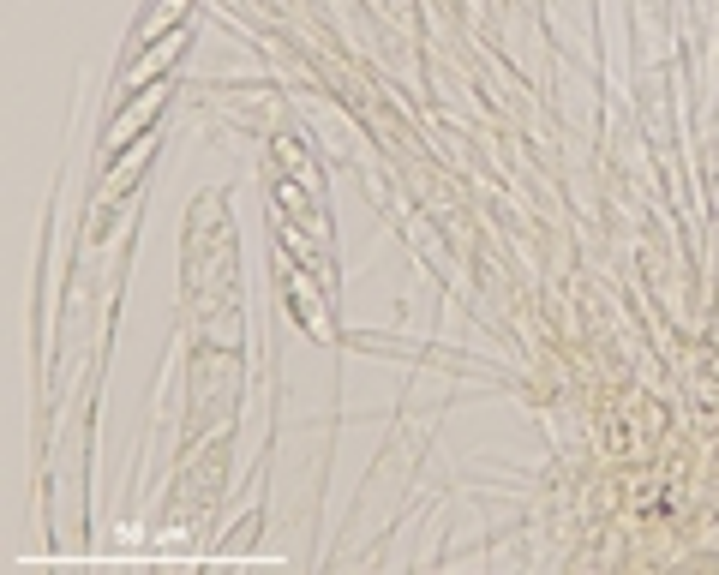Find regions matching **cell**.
Here are the masks:
<instances>
[{"label": "cell", "instance_id": "2", "mask_svg": "<svg viewBox=\"0 0 719 575\" xmlns=\"http://www.w3.org/2000/svg\"><path fill=\"white\" fill-rule=\"evenodd\" d=\"M156 108H162V90H150L144 102H132V108H126V114H120V120L108 126V144H126V132H132V126H144V120H150Z\"/></svg>", "mask_w": 719, "mask_h": 575}, {"label": "cell", "instance_id": "1", "mask_svg": "<svg viewBox=\"0 0 719 575\" xmlns=\"http://www.w3.org/2000/svg\"><path fill=\"white\" fill-rule=\"evenodd\" d=\"M180 48H186V30H174L168 42H156V54H150V60H138V66H126V84H138V78H150V72H162V66H168V60H174Z\"/></svg>", "mask_w": 719, "mask_h": 575}]
</instances>
